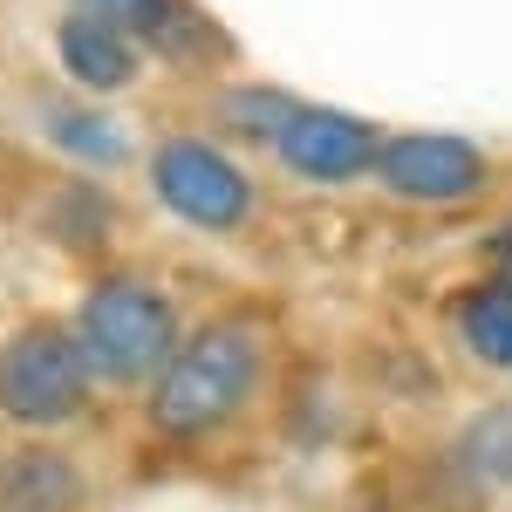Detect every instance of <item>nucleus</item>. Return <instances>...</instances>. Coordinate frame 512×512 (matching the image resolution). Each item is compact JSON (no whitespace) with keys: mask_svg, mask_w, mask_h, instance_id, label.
<instances>
[{"mask_svg":"<svg viewBox=\"0 0 512 512\" xmlns=\"http://www.w3.org/2000/svg\"><path fill=\"white\" fill-rule=\"evenodd\" d=\"M274 151L301 178H321V185H342V178H362L369 164L383 158V137L369 130L362 117H342V110H308L294 103L287 130L274 137Z\"/></svg>","mask_w":512,"mask_h":512,"instance_id":"6","label":"nucleus"},{"mask_svg":"<svg viewBox=\"0 0 512 512\" xmlns=\"http://www.w3.org/2000/svg\"><path fill=\"white\" fill-rule=\"evenodd\" d=\"M451 478L472 492L512 485V410H478L465 431L451 437Z\"/></svg>","mask_w":512,"mask_h":512,"instance_id":"11","label":"nucleus"},{"mask_svg":"<svg viewBox=\"0 0 512 512\" xmlns=\"http://www.w3.org/2000/svg\"><path fill=\"white\" fill-rule=\"evenodd\" d=\"M219 117H226V130L253 137V144H274L280 130H287V117H294V103L280 89H239V96L219 103Z\"/></svg>","mask_w":512,"mask_h":512,"instance_id":"12","label":"nucleus"},{"mask_svg":"<svg viewBox=\"0 0 512 512\" xmlns=\"http://www.w3.org/2000/svg\"><path fill=\"white\" fill-rule=\"evenodd\" d=\"M76 14L103 21V28H117L130 48L151 41L158 55H205V48H219L212 28L198 21L185 0H76Z\"/></svg>","mask_w":512,"mask_h":512,"instance_id":"7","label":"nucleus"},{"mask_svg":"<svg viewBox=\"0 0 512 512\" xmlns=\"http://www.w3.org/2000/svg\"><path fill=\"white\" fill-rule=\"evenodd\" d=\"M55 144H62V151H76V158H89V164H110L123 151V130L110 117L76 110V117H55Z\"/></svg>","mask_w":512,"mask_h":512,"instance_id":"13","label":"nucleus"},{"mask_svg":"<svg viewBox=\"0 0 512 512\" xmlns=\"http://www.w3.org/2000/svg\"><path fill=\"white\" fill-rule=\"evenodd\" d=\"M260 369H267V342H260L253 321L219 315L205 328H192L178 342V355L164 362V376L151 383V424H158V437L192 444V437L226 431L253 403Z\"/></svg>","mask_w":512,"mask_h":512,"instance_id":"1","label":"nucleus"},{"mask_svg":"<svg viewBox=\"0 0 512 512\" xmlns=\"http://www.w3.org/2000/svg\"><path fill=\"white\" fill-rule=\"evenodd\" d=\"M76 342L89 376L103 383H158L164 362L178 355V308L144 274H110L82 294Z\"/></svg>","mask_w":512,"mask_h":512,"instance_id":"2","label":"nucleus"},{"mask_svg":"<svg viewBox=\"0 0 512 512\" xmlns=\"http://www.w3.org/2000/svg\"><path fill=\"white\" fill-rule=\"evenodd\" d=\"M151 185H158V198L178 219H192L205 233H233L239 219L253 212V178L226 151L192 144V137H171L158 158H151Z\"/></svg>","mask_w":512,"mask_h":512,"instance_id":"4","label":"nucleus"},{"mask_svg":"<svg viewBox=\"0 0 512 512\" xmlns=\"http://www.w3.org/2000/svg\"><path fill=\"white\" fill-rule=\"evenodd\" d=\"M376 171L410 205H458V198H472L485 185V158L465 137H390Z\"/></svg>","mask_w":512,"mask_h":512,"instance_id":"5","label":"nucleus"},{"mask_svg":"<svg viewBox=\"0 0 512 512\" xmlns=\"http://www.w3.org/2000/svg\"><path fill=\"white\" fill-rule=\"evenodd\" d=\"M82 472L62 451H7L0 458V512H76Z\"/></svg>","mask_w":512,"mask_h":512,"instance_id":"8","label":"nucleus"},{"mask_svg":"<svg viewBox=\"0 0 512 512\" xmlns=\"http://www.w3.org/2000/svg\"><path fill=\"white\" fill-rule=\"evenodd\" d=\"M62 69H69L82 89H123V82L137 76V48H130L117 28H103V21H89V14H69V21H62Z\"/></svg>","mask_w":512,"mask_h":512,"instance_id":"10","label":"nucleus"},{"mask_svg":"<svg viewBox=\"0 0 512 512\" xmlns=\"http://www.w3.org/2000/svg\"><path fill=\"white\" fill-rule=\"evenodd\" d=\"M82 403H89V362H82L76 328L28 321L21 335H7V349H0V417L7 424L55 431V424H76Z\"/></svg>","mask_w":512,"mask_h":512,"instance_id":"3","label":"nucleus"},{"mask_svg":"<svg viewBox=\"0 0 512 512\" xmlns=\"http://www.w3.org/2000/svg\"><path fill=\"white\" fill-rule=\"evenodd\" d=\"M451 321L465 335V349L485 362V369H512V274H492L465 287L451 301Z\"/></svg>","mask_w":512,"mask_h":512,"instance_id":"9","label":"nucleus"},{"mask_svg":"<svg viewBox=\"0 0 512 512\" xmlns=\"http://www.w3.org/2000/svg\"><path fill=\"white\" fill-rule=\"evenodd\" d=\"M355 512H403V506H396V499H362Z\"/></svg>","mask_w":512,"mask_h":512,"instance_id":"14","label":"nucleus"}]
</instances>
